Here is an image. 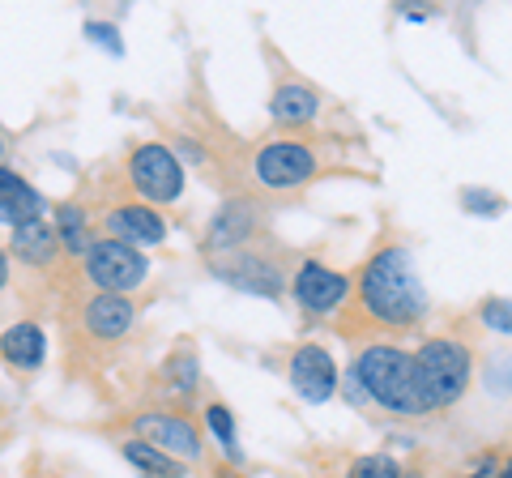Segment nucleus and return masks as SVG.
Instances as JSON below:
<instances>
[{
    "mask_svg": "<svg viewBox=\"0 0 512 478\" xmlns=\"http://www.w3.org/2000/svg\"><path fill=\"white\" fill-rule=\"evenodd\" d=\"M359 295H363V312L376 325L389 329H410L427 316V291L419 282L414 257L402 244L380 248L359 274Z\"/></svg>",
    "mask_w": 512,
    "mask_h": 478,
    "instance_id": "f257e3e1",
    "label": "nucleus"
},
{
    "mask_svg": "<svg viewBox=\"0 0 512 478\" xmlns=\"http://www.w3.org/2000/svg\"><path fill=\"white\" fill-rule=\"evenodd\" d=\"M355 376L367 393V402H376L393 414H431L419 389V368L414 355L402 346H367L355 359Z\"/></svg>",
    "mask_w": 512,
    "mask_h": 478,
    "instance_id": "f03ea898",
    "label": "nucleus"
},
{
    "mask_svg": "<svg viewBox=\"0 0 512 478\" xmlns=\"http://www.w3.org/2000/svg\"><path fill=\"white\" fill-rule=\"evenodd\" d=\"M414 368H419V389L427 410H444L461 402L474 380L470 346H461L457 338H427L419 355H414Z\"/></svg>",
    "mask_w": 512,
    "mask_h": 478,
    "instance_id": "7ed1b4c3",
    "label": "nucleus"
},
{
    "mask_svg": "<svg viewBox=\"0 0 512 478\" xmlns=\"http://www.w3.org/2000/svg\"><path fill=\"white\" fill-rule=\"evenodd\" d=\"M86 274L99 286V295H133L137 286H146L150 278V261L146 252L120 239H94L86 252Z\"/></svg>",
    "mask_w": 512,
    "mask_h": 478,
    "instance_id": "20e7f679",
    "label": "nucleus"
},
{
    "mask_svg": "<svg viewBox=\"0 0 512 478\" xmlns=\"http://www.w3.org/2000/svg\"><path fill=\"white\" fill-rule=\"evenodd\" d=\"M128 184L137 188L141 205H171L184 193V167L163 141H146L128 158Z\"/></svg>",
    "mask_w": 512,
    "mask_h": 478,
    "instance_id": "39448f33",
    "label": "nucleus"
},
{
    "mask_svg": "<svg viewBox=\"0 0 512 478\" xmlns=\"http://www.w3.org/2000/svg\"><path fill=\"white\" fill-rule=\"evenodd\" d=\"M312 175H316V154L303 146V141H269V146L256 154V180H261L269 193L303 188Z\"/></svg>",
    "mask_w": 512,
    "mask_h": 478,
    "instance_id": "423d86ee",
    "label": "nucleus"
},
{
    "mask_svg": "<svg viewBox=\"0 0 512 478\" xmlns=\"http://www.w3.org/2000/svg\"><path fill=\"white\" fill-rule=\"evenodd\" d=\"M133 432L137 440H146L154 444V449H163L167 457L175 461H201V432H197V423L184 419V414H137L133 419Z\"/></svg>",
    "mask_w": 512,
    "mask_h": 478,
    "instance_id": "0eeeda50",
    "label": "nucleus"
},
{
    "mask_svg": "<svg viewBox=\"0 0 512 478\" xmlns=\"http://www.w3.org/2000/svg\"><path fill=\"white\" fill-rule=\"evenodd\" d=\"M342 376H338V363H333V355L325 346H299L291 355V389L303 397L308 406H325L333 393H338Z\"/></svg>",
    "mask_w": 512,
    "mask_h": 478,
    "instance_id": "6e6552de",
    "label": "nucleus"
},
{
    "mask_svg": "<svg viewBox=\"0 0 512 478\" xmlns=\"http://www.w3.org/2000/svg\"><path fill=\"white\" fill-rule=\"evenodd\" d=\"M350 295V278L329 269L325 261H303L295 269V299L303 312L312 316H325L333 308H342V299Z\"/></svg>",
    "mask_w": 512,
    "mask_h": 478,
    "instance_id": "1a4fd4ad",
    "label": "nucleus"
},
{
    "mask_svg": "<svg viewBox=\"0 0 512 478\" xmlns=\"http://www.w3.org/2000/svg\"><path fill=\"white\" fill-rule=\"evenodd\" d=\"M218 278L239 286V291H252V295H265V299H278L286 291V274L269 261V257H252V252H239L235 261H222L218 265Z\"/></svg>",
    "mask_w": 512,
    "mask_h": 478,
    "instance_id": "9d476101",
    "label": "nucleus"
},
{
    "mask_svg": "<svg viewBox=\"0 0 512 478\" xmlns=\"http://www.w3.org/2000/svg\"><path fill=\"white\" fill-rule=\"evenodd\" d=\"M107 231H111V239H120V244L150 248V244H163L167 239V222L154 205H120V210L107 214Z\"/></svg>",
    "mask_w": 512,
    "mask_h": 478,
    "instance_id": "9b49d317",
    "label": "nucleus"
},
{
    "mask_svg": "<svg viewBox=\"0 0 512 478\" xmlns=\"http://www.w3.org/2000/svg\"><path fill=\"white\" fill-rule=\"evenodd\" d=\"M82 321H86V329L94 333V338L116 342V338H124V333L133 329L137 308H133V299L128 295H94L90 304L82 308Z\"/></svg>",
    "mask_w": 512,
    "mask_h": 478,
    "instance_id": "f8f14e48",
    "label": "nucleus"
},
{
    "mask_svg": "<svg viewBox=\"0 0 512 478\" xmlns=\"http://www.w3.org/2000/svg\"><path fill=\"white\" fill-rule=\"evenodd\" d=\"M256 231V210L248 201H227L222 210L214 214L210 231H205V248L210 252H235L239 244H248Z\"/></svg>",
    "mask_w": 512,
    "mask_h": 478,
    "instance_id": "ddd939ff",
    "label": "nucleus"
},
{
    "mask_svg": "<svg viewBox=\"0 0 512 478\" xmlns=\"http://www.w3.org/2000/svg\"><path fill=\"white\" fill-rule=\"evenodd\" d=\"M9 248H13V257H18L22 265L43 269V265H52V261H56L60 239H56V227H52V222L30 218V222H22V227H13Z\"/></svg>",
    "mask_w": 512,
    "mask_h": 478,
    "instance_id": "4468645a",
    "label": "nucleus"
},
{
    "mask_svg": "<svg viewBox=\"0 0 512 478\" xmlns=\"http://www.w3.org/2000/svg\"><path fill=\"white\" fill-rule=\"evenodd\" d=\"M0 359H5L9 368H18V372H35L39 363L47 359L43 329L30 325V321H18L13 329H5V333H0Z\"/></svg>",
    "mask_w": 512,
    "mask_h": 478,
    "instance_id": "2eb2a0df",
    "label": "nucleus"
},
{
    "mask_svg": "<svg viewBox=\"0 0 512 478\" xmlns=\"http://www.w3.org/2000/svg\"><path fill=\"white\" fill-rule=\"evenodd\" d=\"M39 210H43V197L35 188H30L18 171L0 167V222H5V227H22V222L39 218Z\"/></svg>",
    "mask_w": 512,
    "mask_h": 478,
    "instance_id": "dca6fc26",
    "label": "nucleus"
},
{
    "mask_svg": "<svg viewBox=\"0 0 512 478\" xmlns=\"http://www.w3.org/2000/svg\"><path fill=\"white\" fill-rule=\"evenodd\" d=\"M316 111H320V94L303 82H282L274 99H269V116L278 124H308L316 120Z\"/></svg>",
    "mask_w": 512,
    "mask_h": 478,
    "instance_id": "f3484780",
    "label": "nucleus"
},
{
    "mask_svg": "<svg viewBox=\"0 0 512 478\" xmlns=\"http://www.w3.org/2000/svg\"><path fill=\"white\" fill-rule=\"evenodd\" d=\"M124 461L128 466H137L141 474H150V478H184L188 474V466L184 461H175V457H167L163 449H154V444H146V440H124Z\"/></svg>",
    "mask_w": 512,
    "mask_h": 478,
    "instance_id": "a211bd4d",
    "label": "nucleus"
},
{
    "mask_svg": "<svg viewBox=\"0 0 512 478\" xmlns=\"http://www.w3.org/2000/svg\"><path fill=\"white\" fill-rule=\"evenodd\" d=\"M56 239H60L64 252H73V257H86V252H90L86 210H77V205H60V210H56Z\"/></svg>",
    "mask_w": 512,
    "mask_h": 478,
    "instance_id": "6ab92c4d",
    "label": "nucleus"
},
{
    "mask_svg": "<svg viewBox=\"0 0 512 478\" xmlns=\"http://www.w3.org/2000/svg\"><path fill=\"white\" fill-rule=\"evenodd\" d=\"M205 427L214 432V440L222 444V453H227L231 466H244V453H239V436H235V419H231V410L214 402L210 410H205Z\"/></svg>",
    "mask_w": 512,
    "mask_h": 478,
    "instance_id": "aec40b11",
    "label": "nucleus"
},
{
    "mask_svg": "<svg viewBox=\"0 0 512 478\" xmlns=\"http://www.w3.org/2000/svg\"><path fill=\"white\" fill-rule=\"evenodd\" d=\"M346 478H406V470H402V461L389 453H367L359 461H350Z\"/></svg>",
    "mask_w": 512,
    "mask_h": 478,
    "instance_id": "412c9836",
    "label": "nucleus"
},
{
    "mask_svg": "<svg viewBox=\"0 0 512 478\" xmlns=\"http://www.w3.org/2000/svg\"><path fill=\"white\" fill-rule=\"evenodd\" d=\"M163 376H167V380H171V385L180 389V393H192V389H197V376H201V368H197V355H192L188 346H180V350H175V355L167 359Z\"/></svg>",
    "mask_w": 512,
    "mask_h": 478,
    "instance_id": "4be33fe9",
    "label": "nucleus"
},
{
    "mask_svg": "<svg viewBox=\"0 0 512 478\" xmlns=\"http://www.w3.org/2000/svg\"><path fill=\"white\" fill-rule=\"evenodd\" d=\"M461 210H470L478 218H500L508 210V201L491 188H461Z\"/></svg>",
    "mask_w": 512,
    "mask_h": 478,
    "instance_id": "5701e85b",
    "label": "nucleus"
},
{
    "mask_svg": "<svg viewBox=\"0 0 512 478\" xmlns=\"http://www.w3.org/2000/svg\"><path fill=\"white\" fill-rule=\"evenodd\" d=\"M483 325L495 329V333H512V299H487L483 304Z\"/></svg>",
    "mask_w": 512,
    "mask_h": 478,
    "instance_id": "b1692460",
    "label": "nucleus"
},
{
    "mask_svg": "<svg viewBox=\"0 0 512 478\" xmlns=\"http://www.w3.org/2000/svg\"><path fill=\"white\" fill-rule=\"evenodd\" d=\"M487 393H500V397H508L512 393V359H491L487 363Z\"/></svg>",
    "mask_w": 512,
    "mask_h": 478,
    "instance_id": "393cba45",
    "label": "nucleus"
},
{
    "mask_svg": "<svg viewBox=\"0 0 512 478\" xmlns=\"http://www.w3.org/2000/svg\"><path fill=\"white\" fill-rule=\"evenodd\" d=\"M86 39H94L99 47H107L111 56H124V43H120V30L111 22H86Z\"/></svg>",
    "mask_w": 512,
    "mask_h": 478,
    "instance_id": "a878e982",
    "label": "nucleus"
},
{
    "mask_svg": "<svg viewBox=\"0 0 512 478\" xmlns=\"http://www.w3.org/2000/svg\"><path fill=\"white\" fill-rule=\"evenodd\" d=\"M346 397H350V406H363V402H367V393H363V385H359L355 368H350V376H346Z\"/></svg>",
    "mask_w": 512,
    "mask_h": 478,
    "instance_id": "bb28decb",
    "label": "nucleus"
},
{
    "mask_svg": "<svg viewBox=\"0 0 512 478\" xmlns=\"http://www.w3.org/2000/svg\"><path fill=\"white\" fill-rule=\"evenodd\" d=\"M470 478H495V461H483V466H478Z\"/></svg>",
    "mask_w": 512,
    "mask_h": 478,
    "instance_id": "cd10ccee",
    "label": "nucleus"
},
{
    "mask_svg": "<svg viewBox=\"0 0 512 478\" xmlns=\"http://www.w3.org/2000/svg\"><path fill=\"white\" fill-rule=\"evenodd\" d=\"M5 286H9V257L0 252V291H5Z\"/></svg>",
    "mask_w": 512,
    "mask_h": 478,
    "instance_id": "c85d7f7f",
    "label": "nucleus"
},
{
    "mask_svg": "<svg viewBox=\"0 0 512 478\" xmlns=\"http://www.w3.org/2000/svg\"><path fill=\"white\" fill-rule=\"evenodd\" d=\"M495 478H512V461H508V466H504L500 474H495Z\"/></svg>",
    "mask_w": 512,
    "mask_h": 478,
    "instance_id": "c756f323",
    "label": "nucleus"
},
{
    "mask_svg": "<svg viewBox=\"0 0 512 478\" xmlns=\"http://www.w3.org/2000/svg\"><path fill=\"white\" fill-rule=\"evenodd\" d=\"M0 158H5V141H0Z\"/></svg>",
    "mask_w": 512,
    "mask_h": 478,
    "instance_id": "7c9ffc66",
    "label": "nucleus"
}]
</instances>
